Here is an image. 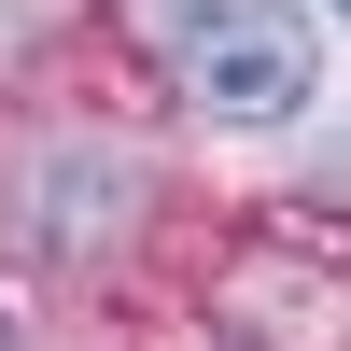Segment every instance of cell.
<instances>
[{"label":"cell","mask_w":351,"mask_h":351,"mask_svg":"<svg viewBox=\"0 0 351 351\" xmlns=\"http://www.w3.org/2000/svg\"><path fill=\"white\" fill-rule=\"evenodd\" d=\"M169 56H183V84L211 112H239V127H267V112L309 99V14L295 0H183V14H169Z\"/></svg>","instance_id":"6da1fadb"}]
</instances>
